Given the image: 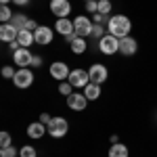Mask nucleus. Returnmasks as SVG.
I'll return each instance as SVG.
<instances>
[{
    "label": "nucleus",
    "instance_id": "nucleus-30",
    "mask_svg": "<svg viewBox=\"0 0 157 157\" xmlns=\"http://www.w3.org/2000/svg\"><path fill=\"white\" fill-rule=\"evenodd\" d=\"M0 147H11V134L9 132L0 134Z\"/></svg>",
    "mask_w": 157,
    "mask_h": 157
},
{
    "label": "nucleus",
    "instance_id": "nucleus-28",
    "mask_svg": "<svg viewBox=\"0 0 157 157\" xmlns=\"http://www.w3.org/2000/svg\"><path fill=\"white\" fill-rule=\"evenodd\" d=\"M94 23H97V25L109 23V15H103V13H94Z\"/></svg>",
    "mask_w": 157,
    "mask_h": 157
},
{
    "label": "nucleus",
    "instance_id": "nucleus-19",
    "mask_svg": "<svg viewBox=\"0 0 157 157\" xmlns=\"http://www.w3.org/2000/svg\"><path fill=\"white\" fill-rule=\"evenodd\" d=\"M84 94L88 101H97L101 97V84H94V82H90V84L84 88Z\"/></svg>",
    "mask_w": 157,
    "mask_h": 157
},
{
    "label": "nucleus",
    "instance_id": "nucleus-14",
    "mask_svg": "<svg viewBox=\"0 0 157 157\" xmlns=\"http://www.w3.org/2000/svg\"><path fill=\"white\" fill-rule=\"evenodd\" d=\"M138 50V42L134 40L132 36H126V38H120V52L124 57H130Z\"/></svg>",
    "mask_w": 157,
    "mask_h": 157
},
{
    "label": "nucleus",
    "instance_id": "nucleus-7",
    "mask_svg": "<svg viewBox=\"0 0 157 157\" xmlns=\"http://www.w3.org/2000/svg\"><path fill=\"white\" fill-rule=\"evenodd\" d=\"M50 13L57 19H65L71 13V2L69 0H50Z\"/></svg>",
    "mask_w": 157,
    "mask_h": 157
},
{
    "label": "nucleus",
    "instance_id": "nucleus-23",
    "mask_svg": "<svg viewBox=\"0 0 157 157\" xmlns=\"http://www.w3.org/2000/svg\"><path fill=\"white\" fill-rule=\"evenodd\" d=\"M19 157H38V153H36V149H34L32 145H25V147H21Z\"/></svg>",
    "mask_w": 157,
    "mask_h": 157
},
{
    "label": "nucleus",
    "instance_id": "nucleus-22",
    "mask_svg": "<svg viewBox=\"0 0 157 157\" xmlns=\"http://www.w3.org/2000/svg\"><path fill=\"white\" fill-rule=\"evenodd\" d=\"M11 19H13V11L6 4H2V6H0V21H2V23H11Z\"/></svg>",
    "mask_w": 157,
    "mask_h": 157
},
{
    "label": "nucleus",
    "instance_id": "nucleus-25",
    "mask_svg": "<svg viewBox=\"0 0 157 157\" xmlns=\"http://www.w3.org/2000/svg\"><path fill=\"white\" fill-rule=\"evenodd\" d=\"M98 13L109 15L111 13V0H98Z\"/></svg>",
    "mask_w": 157,
    "mask_h": 157
},
{
    "label": "nucleus",
    "instance_id": "nucleus-2",
    "mask_svg": "<svg viewBox=\"0 0 157 157\" xmlns=\"http://www.w3.org/2000/svg\"><path fill=\"white\" fill-rule=\"evenodd\" d=\"M92 27H94V21H90L88 17L84 15H80V17H75L73 19V34L78 38H86L92 34Z\"/></svg>",
    "mask_w": 157,
    "mask_h": 157
},
{
    "label": "nucleus",
    "instance_id": "nucleus-5",
    "mask_svg": "<svg viewBox=\"0 0 157 157\" xmlns=\"http://www.w3.org/2000/svg\"><path fill=\"white\" fill-rule=\"evenodd\" d=\"M67 82H69L73 88H86V86L90 84V73L84 71V69H71Z\"/></svg>",
    "mask_w": 157,
    "mask_h": 157
},
{
    "label": "nucleus",
    "instance_id": "nucleus-9",
    "mask_svg": "<svg viewBox=\"0 0 157 157\" xmlns=\"http://www.w3.org/2000/svg\"><path fill=\"white\" fill-rule=\"evenodd\" d=\"M50 75L55 78V80H61V82H65L67 78H69V67H67V63H63V61H55L52 65H50Z\"/></svg>",
    "mask_w": 157,
    "mask_h": 157
},
{
    "label": "nucleus",
    "instance_id": "nucleus-31",
    "mask_svg": "<svg viewBox=\"0 0 157 157\" xmlns=\"http://www.w3.org/2000/svg\"><path fill=\"white\" fill-rule=\"evenodd\" d=\"M15 69H13L11 65H6V67H2V75H4V78H9V80H13V78H15Z\"/></svg>",
    "mask_w": 157,
    "mask_h": 157
},
{
    "label": "nucleus",
    "instance_id": "nucleus-15",
    "mask_svg": "<svg viewBox=\"0 0 157 157\" xmlns=\"http://www.w3.org/2000/svg\"><path fill=\"white\" fill-rule=\"evenodd\" d=\"M46 132H48V128H46L42 121H34V124H29V126H27V136H29V138H34V140L42 138Z\"/></svg>",
    "mask_w": 157,
    "mask_h": 157
},
{
    "label": "nucleus",
    "instance_id": "nucleus-20",
    "mask_svg": "<svg viewBox=\"0 0 157 157\" xmlns=\"http://www.w3.org/2000/svg\"><path fill=\"white\" fill-rule=\"evenodd\" d=\"M11 23L15 25L17 29H25V27H27V23H29V19H27L25 15H21V13H17V15H13Z\"/></svg>",
    "mask_w": 157,
    "mask_h": 157
},
{
    "label": "nucleus",
    "instance_id": "nucleus-37",
    "mask_svg": "<svg viewBox=\"0 0 157 157\" xmlns=\"http://www.w3.org/2000/svg\"><path fill=\"white\" fill-rule=\"evenodd\" d=\"M0 2H2V4H9V2H13V0H0Z\"/></svg>",
    "mask_w": 157,
    "mask_h": 157
},
{
    "label": "nucleus",
    "instance_id": "nucleus-29",
    "mask_svg": "<svg viewBox=\"0 0 157 157\" xmlns=\"http://www.w3.org/2000/svg\"><path fill=\"white\" fill-rule=\"evenodd\" d=\"M86 11L88 13H98V0H90V2H86Z\"/></svg>",
    "mask_w": 157,
    "mask_h": 157
},
{
    "label": "nucleus",
    "instance_id": "nucleus-32",
    "mask_svg": "<svg viewBox=\"0 0 157 157\" xmlns=\"http://www.w3.org/2000/svg\"><path fill=\"white\" fill-rule=\"evenodd\" d=\"M50 120H52V117H50L48 113H40V121H42L44 126H48V124H50Z\"/></svg>",
    "mask_w": 157,
    "mask_h": 157
},
{
    "label": "nucleus",
    "instance_id": "nucleus-24",
    "mask_svg": "<svg viewBox=\"0 0 157 157\" xmlns=\"http://www.w3.org/2000/svg\"><path fill=\"white\" fill-rule=\"evenodd\" d=\"M59 92L63 94V97H69V94H73V86L69 84V82H61L59 84Z\"/></svg>",
    "mask_w": 157,
    "mask_h": 157
},
{
    "label": "nucleus",
    "instance_id": "nucleus-3",
    "mask_svg": "<svg viewBox=\"0 0 157 157\" xmlns=\"http://www.w3.org/2000/svg\"><path fill=\"white\" fill-rule=\"evenodd\" d=\"M98 48H101L103 55H115V52H120V38L111 36V34H105L98 40Z\"/></svg>",
    "mask_w": 157,
    "mask_h": 157
},
{
    "label": "nucleus",
    "instance_id": "nucleus-38",
    "mask_svg": "<svg viewBox=\"0 0 157 157\" xmlns=\"http://www.w3.org/2000/svg\"><path fill=\"white\" fill-rule=\"evenodd\" d=\"M84 2H90V0H84Z\"/></svg>",
    "mask_w": 157,
    "mask_h": 157
},
{
    "label": "nucleus",
    "instance_id": "nucleus-12",
    "mask_svg": "<svg viewBox=\"0 0 157 157\" xmlns=\"http://www.w3.org/2000/svg\"><path fill=\"white\" fill-rule=\"evenodd\" d=\"M34 36H36V44H40V46H46V44H50V42H52L55 32H52L50 27H46V25H40L36 32H34Z\"/></svg>",
    "mask_w": 157,
    "mask_h": 157
},
{
    "label": "nucleus",
    "instance_id": "nucleus-33",
    "mask_svg": "<svg viewBox=\"0 0 157 157\" xmlns=\"http://www.w3.org/2000/svg\"><path fill=\"white\" fill-rule=\"evenodd\" d=\"M38 27H40V25H38L34 19H29V23H27V27H25V29H29V32H36Z\"/></svg>",
    "mask_w": 157,
    "mask_h": 157
},
{
    "label": "nucleus",
    "instance_id": "nucleus-17",
    "mask_svg": "<svg viewBox=\"0 0 157 157\" xmlns=\"http://www.w3.org/2000/svg\"><path fill=\"white\" fill-rule=\"evenodd\" d=\"M55 29L59 32L61 36H69V34H73V21H69L67 17L65 19H57V25H55Z\"/></svg>",
    "mask_w": 157,
    "mask_h": 157
},
{
    "label": "nucleus",
    "instance_id": "nucleus-35",
    "mask_svg": "<svg viewBox=\"0 0 157 157\" xmlns=\"http://www.w3.org/2000/svg\"><path fill=\"white\" fill-rule=\"evenodd\" d=\"M13 2H15L17 6H27V4H29V0H13Z\"/></svg>",
    "mask_w": 157,
    "mask_h": 157
},
{
    "label": "nucleus",
    "instance_id": "nucleus-6",
    "mask_svg": "<svg viewBox=\"0 0 157 157\" xmlns=\"http://www.w3.org/2000/svg\"><path fill=\"white\" fill-rule=\"evenodd\" d=\"M13 84L17 88H29L34 84V73L29 71V67H23V69H17L15 78H13Z\"/></svg>",
    "mask_w": 157,
    "mask_h": 157
},
{
    "label": "nucleus",
    "instance_id": "nucleus-21",
    "mask_svg": "<svg viewBox=\"0 0 157 157\" xmlns=\"http://www.w3.org/2000/svg\"><path fill=\"white\" fill-rule=\"evenodd\" d=\"M69 46H71V50L75 52V55H82V52H86V40L84 38H75Z\"/></svg>",
    "mask_w": 157,
    "mask_h": 157
},
{
    "label": "nucleus",
    "instance_id": "nucleus-36",
    "mask_svg": "<svg viewBox=\"0 0 157 157\" xmlns=\"http://www.w3.org/2000/svg\"><path fill=\"white\" fill-rule=\"evenodd\" d=\"M75 38H78L75 34H69V36H65V42H67V44H71V42L75 40Z\"/></svg>",
    "mask_w": 157,
    "mask_h": 157
},
{
    "label": "nucleus",
    "instance_id": "nucleus-11",
    "mask_svg": "<svg viewBox=\"0 0 157 157\" xmlns=\"http://www.w3.org/2000/svg\"><path fill=\"white\" fill-rule=\"evenodd\" d=\"M86 105H88V98H86V94L82 92H73V94H69L67 97V107L73 109V111H84Z\"/></svg>",
    "mask_w": 157,
    "mask_h": 157
},
{
    "label": "nucleus",
    "instance_id": "nucleus-1",
    "mask_svg": "<svg viewBox=\"0 0 157 157\" xmlns=\"http://www.w3.org/2000/svg\"><path fill=\"white\" fill-rule=\"evenodd\" d=\"M130 29H132V21L126 15H113V17H109L107 34H111V36H115V38H126V36H130Z\"/></svg>",
    "mask_w": 157,
    "mask_h": 157
},
{
    "label": "nucleus",
    "instance_id": "nucleus-13",
    "mask_svg": "<svg viewBox=\"0 0 157 157\" xmlns=\"http://www.w3.org/2000/svg\"><path fill=\"white\" fill-rule=\"evenodd\" d=\"M17 36H19V29L13 23H2L0 25V40H2V42L11 44V42L17 40Z\"/></svg>",
    "mask_w": 157,
    "mask_h": 157
},
{
    "label": "nucleus",
    "instance_id": "nucleus-18",
    "mask_svg": "<svg viewBox=\"0 0 157 157\" xmlns=\"http://www.w3.org/2000/svg\"><path fill=\"white\" fill-rule=\"evenodd\" d=\"M109 157H130V151H128V147H126V145L115 143V145L109 147Z\"/></svg>",
    "mask_w": 157,
    "mask_h": 157
},
{
    "label": "nucleus",
    "instance_id": "nucleus-16",
    "mask_svg": "<svg viewBox=\"0 0 157 157\" xmlns=\"http://www.w3.org/2000/svg\"><path fill=\"white\" fill-rule=\"evenodd\" d=\"M17 42L21 44V48H27V46H32V44L36 42V36H34V32H29V29H19Z\"/></svg>",
    "mask_w": 157,
    "mask_h": 157
},
{
    "label": "nucleus",
    "instance_id": "nucleus-27",
    "mask_svg": "<svg viewBox=\"0 0 157 157\" xmlns=\"http://www.w3.org/2000/svg\"><path fill=\"white\" fill-rule=\"evenodd\" d=\"M19 153H17V149L15 147H2V153H0V157H17Z\"/></svg>",
    "mask_w": 157,
    "mask_h": 157
},
{
    "label": "nucleus",
    "instance_id": "nucleus-8",
    "mask_svg": "<svg viewBox=\"0 0 157 157\" xmlns=\"http://www.w3.org/2000/svg\"><path fill=\"white\" fill-rule=\"evenodd\" d=\"M32 59H34V55L29 52V48H19V50L13 52V63H15L19 69L29 67V65H32Z\"/></svg>",
    "mask_w": 157,
    "mask_h": 157
},
{
    "label": "nucleus",
    "instance_id": "nucleus-4",
    "mask_svg": "<svg viewBox=\"0 0 157 157\" xmlns=\"http://www.w3.org/2000/svg\"><path fill=\"white\" fill-rule=\"evenodd\" d=\"M46 128H48V134L52 136V138H63V136L67 134L69 124H67V120H65V117H52Z\"/></svg>",
    "mask_w": 157,
    "mask_h": 157
},
{
    "label": "nucleus",
    "instance_id": "nucleus-34",
    "mask_svg": "<svg viewBox=\"0 0 157 157\" xmlns=\"http://www.w3.org/2000/svg\"><path fill=\"white\" fill-rule=\"evenodd\" d=\"M40 65H42V57L34 55V59H32V67H40Z\"/></svg>",
    "mask_w": 157,
    "mask_h": 157
},
{
    "label": "nucleus",
    "instance_id": "nucleus-10",
    "mask_svg": "<svg viewBox=\"0 0 157 157\" xmlns=\"http://www.w3.org/2000/svg\"><path fill=\"white\" fill-rule=\"evenodd\" d=\"M88 73H90V82H94V84H103L105 80H107V67L105 65H101V63H94V65H90V69H88Z\"/></svg>",
    "mask_w": 157,
    "mask_h": 157
},
{
    "label": "nucleus",
    "instance_id": "nucleus-26",
    "mask_svg": "<svg viewBox=\"0 0 157 157\" xmlns=\"http://www.w3.org/2000/svg\"><path fill=\"white\" fill-rule=\"evenodd\" d=\"M90 36L94 38V40H101V38L105 36V27H103V25H97V23H94V27H92V34H90Z\"/></svg>",
    "mask_w": 157,
    "mask_h": 157
}]
</instances>
